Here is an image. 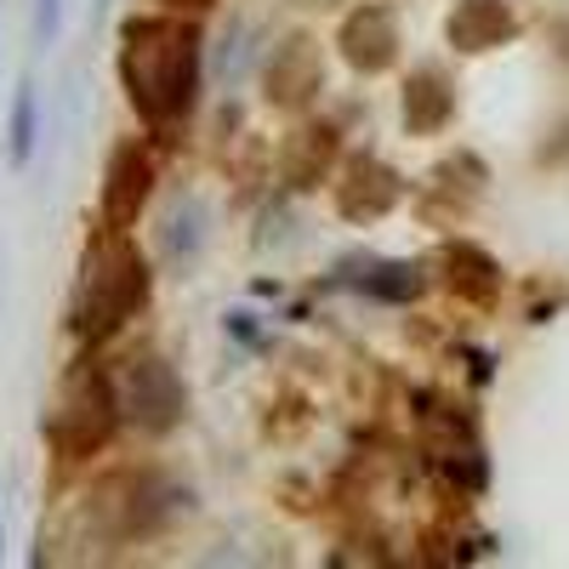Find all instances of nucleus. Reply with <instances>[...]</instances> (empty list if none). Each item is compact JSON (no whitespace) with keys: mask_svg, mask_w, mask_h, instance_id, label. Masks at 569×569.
Wrapping results in <instances>:
<instances>
[{"mask_svg":"<svg viewBox=\"0 0 569 569\" xmlns=\"http://www.w3.org/2000/svg\"><path fill=\"white\" fill-rule=\"evenodd\" d=\"M120 86L142 126H177L200 98V29L188 12L131 18L120 29Z\"/></svg>","mask_w":569,"mask_h":569,"instance_id":"1","label":"nucleus"},{"mask_svg":"<svg viewBox=\"0 0 569 569\" xmlns=\"http://www.w3.org/2000/svg\"><path fill=\"white\" fill-rule=\"evenodd\" d=\"M142 302H149V257L137 251L131 228L103 222L86 240L74 284H69V337L98 348L142 313Z\"/></svg>","mask_w":569,"mask_h":569,"instance_id":"2","label":"nucleus"},{"mask_svg":"<svg viewBox=\"0 0 569 569\" xmlns=\"http://www.w3.org/2000/svg\"><path fill=\"white\" fill-rule=\"evenodd\" d=\"M120 393H114V376L98 365V359H74L63 370V382L52 393V410H46L40 421V433L46 445H52L63 461H86V456H98L109 450L114 439V427H120Z\"/></svg>","mask_w":569,"mask_h":569,"instance_id":"3","label":"nucleus"},{"mask_svg":"<svg viewBox=\"0 0 569 569\" xmlns=\"http://www.w3.org/2000/svg\"><path fill=\"white\" fill-rule=\"evenodd\" d=\"M114 393H120V416L149 439L171 433V427L188 416V388H182L177 365L160 359V353H131L114 376Z\"/></svg>","mask_w":569,"mask_h":569,"instance_id":"4","label":"nucleus"},{"mask_svg":"<svg viewBox=\"0 0 569 569\" xmlns=\"http://www.w3.org/2000/svg\"><path fill=\"white\" fill-rule=\"evenodd\" d=\"M416 421H421L427 461H433L456 490H479L485 485V450H479V433H472L467 410H456L445 399H421L416 405Z\"/></svg>","mask_w":569,"mask_h":569,"instance_id":"5","label":"nucleus"},{"mask_svg":"<svg viewBox=\"0 0 569 569\" xmlns=\"http://www.w3.org/2000/svg\"><path fill=\"white\" fill-rule=\"evenodd\" d=\"M188 496L177 485H166L160 472H120L98 490V512L109 518L114 536H154L166 530V518L182 507Z\"/></svg>","mask_w":569,"mask_h":569,"instance_id":"6","label":"nucleus"},{"mask_svg":"<svg viewBox=\"0 0 569 569\" xmlns=\"http://www.w3.org/2000/svg\"><path fill=\"white\" fill-rule=\"evenodd\" d=\"M149 194H154V154H149V142H120V149L109 154V166H103V194H98L103 222L131 228L142 217V206H149Z\"/></svg>","mask_w":569,"mask_h":569,"instance_id":"7","label":"nucleus"},{"mask_svg":"<svg viewBox=\"0 0 569 569\" xmlns=\"http://www.w3.org/2000/svg\"><path fill=\"white\" fill-rule=\"evenodd\" d=\"M337 52H342V63L359 69V74L393 69V58H399V18H393V7H382V0H365V7H353V12L342 18V29H337Z\"/></svg>","mask_w":569,"mask_h":569,"instance_id":"8","label":"nucleus"},{"mask_svg":"<svg viewBox=\"0 0 569 569\" xmlns=\"http://www.w3.org/2000/svg\"><path fill=\"white\" fill-rule=\"evenodd\" d=\"M393 206H399V177L382 160L353 154L348 171L337 177V211L348 222H370V217H388Z\"/></svg>","mask_w":569,"mask_h":569,"instance_id":"9","label":"nucleus"},{"mask_svg":"<svg viewBox=\"0 0 569 569\" xmlns=\"http://www.w3.org/2000/svg\"><path fill=\"white\" fill-rule=\"evenodd\" d=\"M313 91H319V46L308 34H291L268 58V98L279 109H302L313 103Z\"/></svg>","mask_w":569,"mask_h":569,"instance_id":"10","label":"nucleus"},{"mask_svg":"<svg viewBox=\"0 0 569 569\" xmlns=\"http://www.w3.org/2000/svg\"><path fill=\"white\" fill-rule=\"evenodd\" d=\"M512 12L507 0H456L450 12V40L461 46V52H496V46L512 40Z\"/></svg>","mask_w":569,"mask_h":569,"instance_id":"11","label":"nucleus"},{"mask_svg":"<svg viewBox=\"0 0 569 569\" xmlns=\"http://www.w3.org/2000/svg\"><path fill=\"white\" fill-rule=\"evenodd\" d=\"M456 114V86L445 69H416L405 80V126L410 131H439Z\"/></svg>","mask_w":569,"mask_h":569,"instance_id":"12","label":"nucleus"},{"mask_svg":"<svg viewBox=\"0 0 569 569\" xmlns=\"http://www.w3.org/2000/svg\"><path fill=\"white\" fill-rule=\"evenodd\" d=\"M445 268H450V284H456L461 297H472V302H490L501 291V273H496V262L479 246H450L445 251Z\"/></svg>","mask_w":569,"mask_h":569,"instance_id":"13","label":"nucleus"},{"mask_svg":"<svg viewBox=\"0 0 569 569\" xmlns=\"http://www.w3.org/2000/svg\"><path fill=\"white\" fill-rule=\"evenodd\" d=\"M353 284L376 302H410V297H421L427 273H421V262H370L365 279H353Z\"/></svg>","mask_w":569,"mask_h":569,"instance_id":"14","label":"nucleus"},{"mask_svg":"<svg viewBox=\"0 0 569 569\" xmlns=\"http://www.w3.org/2000/svg\"><path fill=\"white\" fill-rule=\"evenodd\" d=\"M34 137H40V103H34V86L23 80V86H18V98H12V120H7L12 166H29V160H34Z\"/></svg>","mask_w":569,"mask_h":569,"instance_id":"15","label":"nucleus"},{"mask_svg":"<svg viewBox=\"0 0 569 569\" xmlns=\"http://www.w3.org/2000/svg\"><path fill=\"white\" fill-rule=\"evenodd\" d=\"M200 222H206V211L194 200L171 211V222H166V257L171 262H188V251H200Z\"/></svg>","mask_w":569,"mask_h":569,"instance_id":"16","label":"nucleus"},{"mask_svg":"<svg viewBox=\"0 0 569 569\" xmlns=\"http://www.w3.org/2000/svg\"><path fill=\"white\" fill-rule=\"evenodd\" d=\"M58 23H63V0H34V40L40 46L58 34Z\"/></svg>","mask_w":569,"mask_h":569,"instance_id":"17","label":"nucleus"},{"mask_svg":"<svg viewBox=\"0 0 569 569\" xmlns=\"http://www.w3.org/2000/svg\"><path fill=\"white\" fill-rule=\"evenodd\" d=\"M211 0H166V12H206Z\"/></svg>","mask_w":569,"mask_h":569,"instance_id":"18","label":"nucleus"}]
</instances>
